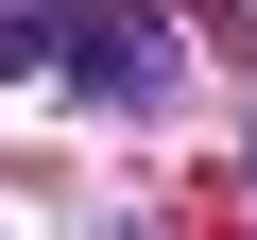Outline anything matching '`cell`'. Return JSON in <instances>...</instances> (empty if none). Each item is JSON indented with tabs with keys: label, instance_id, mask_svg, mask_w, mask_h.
<instances>
[{
	"label": "cell",
	"instance_id": "1",
	"mask_svg": "<svg viewBox=\"0 0 257 240\" xmlns=\"http://www.w3.org/2000/svg\"><path fill=\"white\" fill-rule=\"evenodd\" d=\"M155 0H86V18H18V35H0V69H86V86H138L155 69Z\"/></svg>",
	"mask_w": 257,
	"mask_h": 240
}]
</instances>
